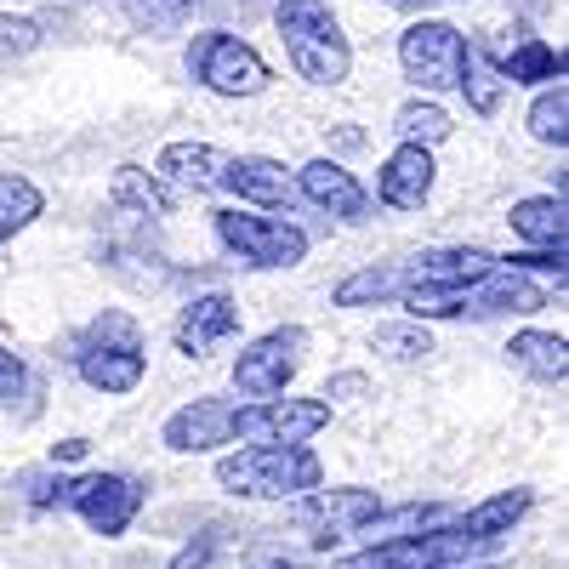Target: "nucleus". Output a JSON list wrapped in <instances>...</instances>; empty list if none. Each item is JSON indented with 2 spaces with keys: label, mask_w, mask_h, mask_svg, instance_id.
<instances>
[{
  "label": "nucleus",
  "mask_w": 569,
  "mask_h": 569,
  "mask_svg": "<svg viewBox=\"0 0 569 569\" xmlns=\"http://www.w3.org/2000/svg\"><path fill=\"white\" fill-rule=\"evenodd\" d=\"M273 29H279V46L291 58V69L308 86H342L353 74V46L325 0H279Z\"/></svg>",
  "instance_id": "obj_1"
},
{
  "label": "nucleus",
  "mask_w": 569,
  "mask_h": 569,
  "mask_svg": "<svg viewBox=\"0 0 569 569\" xmlns=\"http://www.w3.org/2000/svg\"><path fill=\"white\" fill-rule=\"evenodd\" d=\"M217 485L246 501H291L325 485V467L308 445H246L217 461Z\"/></svg>",
  "instance_id": "obj_2"
},
{
  "label": "nucleus",
  "mask_w": 569,
  "mask_h": 569,
  "mask_svg": "<svg viewBox=\"0 0 569 569\" xmlns=\"http://www.w3.org/2000/svg\"><path fill=\"white\" fill-rule=\"evenodd\" d=\"M74 370L86 388L98 393H137L149 376V353H142V330L131 313H103L74 342Z\"/></svg>",
  "instance_id": "obj_3"
},
{
  "label": "nucleus",
  "mask_w": 569,
  "mask_h": 569,
  "mask_svg": "<svg viewBox=\"0 0 569 569\" xmlns=\"http://www.w3.org/2000/svg\"><path fill=\"white\" fill-rule=\"evenodd\" d=\"M405 308H410L416 325L421 319H501V313H536V308H547V291L530 273L496 268L479 284L450 291V297H405Z\"/></svg>",
  "instance_id": "obj_4"
},
{
  "label": "nucleus",
  "mask_w": 569,
  "mask_h": 569,
  "mask_svg": "<svg viewBox=\"0 0 569 569\" xmlns=\"http://www.w3.org/2000/svg\"><path fill=\"white\" fill-rule=\"evenodd\" d=\"M188 74L206 91H217V98H257L273 80V69L257 46L240 34H222V29H206L188 40Z\"/></svg>",
  "instance_id": "obj_5"
},
{
  "label": "nucleus",
  "mask_w": 569,
  "mask_h": 569,
  "mask_svg": "<svg viewBox=\"0 0 569 569\" xmlns=\"http://www.w3.org/2000/svg\"><path fill=\"white\" fill-rule=\"evenodd\" d=\"M222 251H233L246 268H297L308 257V233L291 217H262V211H240L228 206L211 217Z\"/></svg>",
  "instance_id": "obj_6"
},
{
  "label": "nucleus",
  "mask_w": 569,
  "mask_h": 569,
  "mask_svg": "<svg viewBox=\"0 0 569 569\" xmlns=\"http://www.w3.org/2000/svg\"><path fill=\"white\" fill-rule=\"evenodd\" d=\"M302 353H308V330L302 325H273L262 330L257 342L240 348V359H233V388H240V399H284V388L297 382L302 370Z\"/></svg>",
  "instance_id": "obj_7"
},
{
  "label": "nucleus",
  "mask_w": 569,
  "mask_h": 569,
  "mask_svg": "<svg viewBox=\"0 0 569 569\" xmlns=\"http://www.w3.org/2000/svg\"><path fill=\"white\" fill-rule=\"evenodd\" d=\"M399 69L421 91H461L467 74V34L445 18H416L399 34Z\"/></svg>",
  "instance_id": "obj_8"
},
{
  "label": "nucleus",
  "mask_w": 569,
  "mask_h": 569,
  "mask_svg": "<svg viewBox=\"0 0 569 569\" xmlns=\"http://www.w3.org/2000/svg\"><path fill=\"white\" fill-rule=\"evenodd\" d=\"M382 512L388 507H382V496H376V490L348 485V490H313V496H302L297 512H291V525L308 536V547L330 552V547L348 541V536H365Z\"/></svg>",
  "instance_id": "obj_9"
},
{
  "label": "nucleus",
  "mask_w": 569,
  "mask_h": 569,
  "mask_svg": "<svg viewBox=\"0 0 569 569\" xmlns=\"http://www.w3.org/2000/svg\"><path fill=\"white\" fill-rule=\"evenodd\" d=\"M479 552H496V541H472L456 525H439V530H421L405 541H376L359 558H348L342 569H461Z\"/></svg>",
  "instance_id": "obj_10"
},
{
  "label": "nucleus",
  "mask_w": 569,
  "mask_h": 569,
  "mask_svg": "<svg viewBox=\"0 0 569 569\" xmlns=\"http://www.w3.org/2000/svg\"><path fill=\"white\" fill-rule=\"evenodd\" d=\"M142 501H149V485L131 479V472H86V479L69 485V507L98 536H126L131 518L142 512Z\"/></svg>",
  "instance_id": "obj_11"
},
{
  "label": "nucleus",
  "mask_w": 569,
  "mask_h": 569,
  "mask_svg": "<svg viewBox=\"0 0 569 569\" xmlns=\"http://www.w3.org/2000/svg\"><path fill=\"white\" fill-rule=\"evenodd\" d=\"M399 268H405V297H450V291L479 284L485 273H496L501 257L485 251V246H433V251H421V257H410Z\"/></svg>",
  "instance_id": "obj_12"
},
{
  "label": "nucleus",
  "mask_w": 569,
  "mask_h": 569,
  "mask_svg": "<svg viewBox=\"0 0 569 569\" xmlns=\"http://www.w3.org/2000/svg\"><path fill=\"white\" fill-rule=\"evenodd\" d=\"M325 427H330L325 399H268V405H240L233 433L251 445H308Z\"/></svg>",
  "instance_id": "obj_13"
},
{
  "label": "nucleus",
  "mask_w": 569,
  "mask_h": 569,
  "mask_svg": "<svg viewBox=\"0 0 569 569\" xmlns=\"http://www.w3.org/2000/svg\"><path fill=\"white\" fill-rule=\"evenodd\" d=\"M233 421H240V405L222 399V393H206V399H194V405H182V410L166 416L160 445L177 450V456H206V450H222V445L240 439V433H233Z\"/></svg>",
  "instance_id": "obj_14"
},
{
  "label": "nucleus",
  "mask_w": 569,
  "mask_h": 569,
  "mask_svg": "<svg viewBox=\"0 0 569 569\" xmlns=\"http://www.w3.org/2000/svg\"><path fill=\"white\" fill-rule=\"evenodd\" d=\"M217 188H228L240 206H257V211H291L297 206V177L273 154H228Z\"/></svg>",
  "instance_id": "obj_15"
},
{
  "label": "nucleus",
  "mask_w": 569,
  "mask_h": 569,
  "mask_svg": "<svg viewBox=\"0 0 569 569\" xmlns=\"http://www.w3.org/2000/svg\"><path fill=\"white\" fill-rule=\"evenodd\" d=\"M291 177H297V200H308V206H319L330 217H342V222H365L370 217V188L342 160H325L319 154V160L297 166Z\"/></svg>",
  "instance_id": "obj_16"
},
{
  "label": "nucleus",
  "mask_w": 569,
  "mask_h": 569,
  "mask_svg": "<svg viewBox=\"0 0 569 569\" xmlns=\"http://www.w3.org/2000/svg\"><path fill=\"white\" fill-rule=\"evenodd\" d=\"M233 330H240V302H233L228 291H206V297H194L182 313H177V325H171V342H177V353H188V359H206L211 348H222Z\"/></svg>",
  "instance_id": "obj_17"
},
{
  "label": "nucleus",
  "mask_w": 569,
  "mask_h": 569,
  "mask_svg": "<svg viewBox=\"0 0 569 569\" xmlns=\"http://www.w3.org/2000/svg\"><path fill=\"white\" fill-rule=\"evenodd\" d=\"M439 182V166H433V149H416V142H399V149L382 160L376 171V200L393 206V211H421L427 194Z\"/></svg>",
  "instance_id": "obj_18"
},
{
  "label": "nucleus",
  "mask_w": 569,
  "mask_h": 569,
  "mask_svg": "<svg viewBox=\"0 0 569 569\" xmlns=\"http://www.w3.org/2000/svg\"><path fill=\"white\" fill-rule=\"evenodd\" d=\"M228 154L217 142H166L160 160H154V182H166L171 194H211L222 182Z\"/></svg>",
  "instance_id": "obj_19"
},
{
  "label": "nucleus",
  "mask_w": 569,
  "mask_h": 569,
  "mask_svg": "<svg viewBox=\"0 0 569 569\" xmlns=\"http://www.w3.org/2000/svg\"><path fill=\"white\" fill-rule=\"evenodd\" d=\"M507 222H512L518 240L536 246V251H569V211H563L558 194H530V200H518V206L507 211Z\"/></svg>",
  "instance_id": "obj_20"
},
{
  "label": "nucleus",
  "mask_w": 569,
  "mask_h": 569,
  "mask_svg": "<svg viewBox=\"0 0 569 569\" xmlns=\"http://www.w3.org/2000/svg\"><path fill=\"white\" fill-rule=\"evenodd\" d=\"M507 359L525 376H536V382L563 388V376H569V342L558 337V330H518V337L507 342Z\"/></svg>",
  "instance_id": "obj_21"
},
{
  "label": "nucleus",
  "mask_w": 569,
  "mask_h": 569,
  "mask_svg": "<svg viewBox=\"0 0 569 569\" xmlns=\"http://www.w3.org/2000/svg\"><path fill=\"white\" fill-rule=\"evenodd\" d=\"M530 507H536L530 490H501V496H490V501H479V507H467V512L456 518V530L472 536V541H501V536H512V525H518Z\"/></svg>",
  "instance_id": "obj_22"
},
{
  "label": "nucleus",
  "mask_w": 569,
  "mask_h": 569,
  "mask_svg": "<svg viewBox=\"0 0 569 569\" xmlns=\"http://www.w3.org/2000/svg\"><path fill=\"white\" fill-rule=\"evenodd\" d=\"M496 74H501V86H541V80H558L563 86V52L530 34V40H518L512 52L496 63Z\"/></svg>",
  "instance_id": "obj_23"
},
{
  "label": "nucleus",
  "mask_w": 569,
  "mask_h": 569,
  "mask_svg": "<svg viewBox=\"0 0 569 569\" xmlns=\"http://www.w3.org/2000/svg\"><path fill=\"white\" fill-rule=\"evenodd\" d=\"M399 297H405V268L399 262L359 268V273H348L337 291H330V302H337V308H376V302H399Z\"/></svg>",
  "instance_id": "obj_24"
},
{
  "label": "nucleus",
  "mask_w": 569,
  "mask_h": 569,
  "mask_svg": "<svg viewBox=\"0 0 569 569\" xmlns=\"http://www.w3.org/2000/svg\"><path fill=\"white\" fill-rule=\"evenodd\" d=\"M40 211H46L40 188H34L29 177H18V171H0V246H12Z\"/></svg>",
  "instance_id": "obj_25"
},
{
  "label": "nucleus",
  "mask_w": 569,
  "mask_h": 569,
  "mask_svg": "<svg viewBox=\"0 0 569 569\" xmlns=\"http://www.w3.org/2000/svg\"><path fill=\"white\" fill-rule=\"evenodd\" d=\"M393 131H399V142L433 149V142H445V137L456 131V120H450V109H439L433 98H410V103L393 114Z\"/></svg>",
  "instance_id": "obj_26"
},
{
  "label": "nucleus",
  "mask_w": 569,
  "mask_h": 569,
  "mask_svg": "<svg viewBox=\"0 0 569 569\" xmlns=\"http://www.w3.org/2000/svg\"><path fill=\"white\" fill-rule=\"evenodd\" d=\"M114 200L131 206L137 217H166L171 211V188L154 182V171H142V166H120L114 171Z\"/></svg>",
  "instance_id": "obj_27"
},
{
  "label": "nucleus",
  "mask_w": 569,
  "mask_h": 569,
  "mask_svg": "<svg viewBox=\"0 0 569 569\" xmlns=\"http://www.w3.org/2000/svg\"><path fill=\"white\" fill-rule=\"evenodd\" d=\"M530 137L536 142H547V149H558L563 154V142H569V86H547L541 98L530 103Z\"/></svg>",
  "instance_id": "obj_28"
},
{
  "label": "nucleus",
  "mask_w": 569,
  "mask_h": 569,
  "mask_svg": "<svg viewBox=\"0 0 569 569\" xmlns=\"http://www.w3.org/2000/svg\"><path fill=\"white\" fill-rule=\"evenodd\" d=\"M370 348L382 353V359H393V365H421L427 353H433V337H427V325L399 319V325H376Z\"/></svg>",
  "instance_id": "obj_29"
},
{
  "label": "nucleus",
  "mask_w": 569,
  "mask_h": 569,
  "mask_svg": "<svg viewBox=\"0 0 569 569\" xmlns=\"http://www.w3.org/2000/svg\"><path fill=\"white\" fill-rule=\"evenodd\" d=\"M461 91H467L472 114H496V109H501V74L490 69V58L479 52V46H467V74H461Z\"/></svg>",
  "instance_id": "obj_30"
},
{
  "label": "nucleus",
  "mask_w": 569,
  "mask_h": 569,
  "mask_svg": "<svg viewBox=\"0 0 569 569\" xmlns=\"http://www.w3.org/2000/svg\"><path fill=\"white\" fill-rule=\"evenodd\" d=\"M439 518V501H410V507H399V512H382L376 525L365 530V536H382V541H405V536H421L427 525Z\"/></svg>",
  "instance_id": "obj_31"
},
{
  "label": "nucleus",
  "mask_w": 569,
  "mask_h": 569,
  "mask_svg": "<svg viewBox=\"0 0 569 569\" xmlns=\"http://www.w3.org/2000/svg\"><path fill=\"white\" fill-rule=\"evenodd\" d=\"M18 485H23L29 507H69L74 479H63V472H52V467H29V472H18Z\"/></svg>",
  "instance_id": "obj_32"
},
{
  "label": "nucleus",
  "mask_w": 569,
  "mask_h": 569,
  "mask_svg": "<svg viewBox=\"0 0 569 569\" xmlns=\"http://www.w3.org/2000/svg\"><path fill=\"white\" fill-rule=\"evenodd\" d=\"M40 46V23L23 18V12H0V63H12V58H29Z\"/></svg>",
  "instance_id": "obj_33"
},
{
  "label": "nucleus",
  "mask_w": 569,
  "mask_h": 569,
  "mask_svg": "<svg viewBox=\"0 0 569 569\" xmlns=\"http://www.w3.org/2000/svg\"><path fill=\"white\" fill-rule=\"evenodd\" d=\"M23 393H34V376H29V365H23L18 353L0 348V405H12V399H23Z\"/></svg>",
  "instance_id": "obj_34"
},
{
  "label": "nucleus",
  "mask_w": 569,
  "mask_h": 569,
  "mask_svg": "<svg viewBox=\"0 0 569 569\" xmlns=\"http://www.w3.org/2000/svg\"><path fill=\"white\" fill-rule=\"evenodd\" d=\"M359 393H365V376L359 370H342V376H330V382H325L319 399L330 405V399H359Z\"/></svg>",
  "instance_id": "obj_35"
},
{
  "label": "nucleus",
  "mask_w": 569,
  "mask_h": 569,
  "mask_svg": "<svg viewBox=\"0 0 569 569\" xmlns=\"http://www.w3.org/2000/svg\"><path fill=\"white\" fill-rule=\"evenodd\" d=\"M246 569H302L297 558H284V552H268V558H251Z\"/></svg>",
  "instance_id": "obj_36"
},
{
  "label": "nucleus",
  "mask_w": 569,
  "mask_h": 569,
  "mask_svg": "<svg viewBox=\"0 0 569 569\" xmlns=\"http://www.w3.org/2000/svg\"><path fill=\"white\" fill-rule=\"evenodd\" d=\"M80 456H86V439H63V445L52 450V467H58V461H80Z\"/></svg>",
  "instance_id": "obj_37"
},
{
  "label": "nucleus",
  "mask_w": 569,
  "mask_h": 569,
  "mask_svg": "<svg viewBox=\"0 0 569 569\" xmlns=\"http://www.w3.org/2000/svg\"><path fill=\"white\" fill-rule=\"evenodd\" d=\"M388 7H399V12H427V0H388Z\"/></svg>",
  "instance_id": "obj_38"
}]
</instances>
